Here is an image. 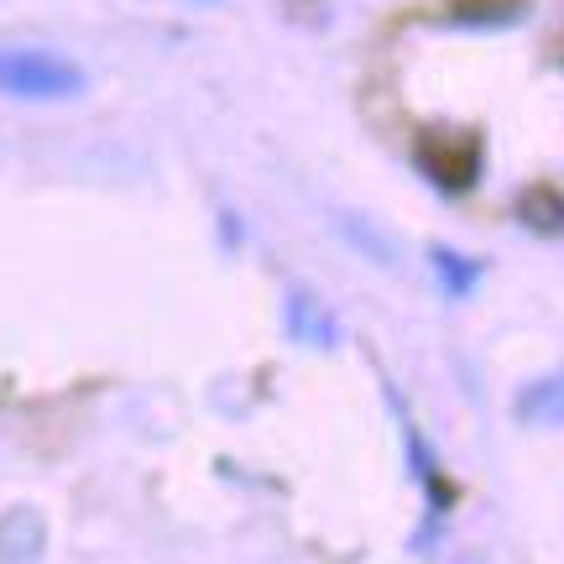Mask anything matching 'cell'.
<instances>
[{
  "label": "cell",
  "mask_w": 564,
  "mask_h": 564,
  "mask_svg": "<svg viewBox=\"0 0 564 564\" xmlns=\"http://www.w3.org/2000/svg\"><path fill=\"white\" fill-rule=\"evenodd\" d=\"M89 89L74 58L47 53V47H0V95L6 100H26V105H58V100H79Z\"/></svg>",
  "instance_id": "1"
},
{
  "label": "cell",
  "mask_w": 564,
  "mask_h": 564,
  "mask_svg": "<svg viewBox=\"0 0 564 564\" xmlns=\"http://www.w3.org/2000/svg\"><path fill=\"white\" fill-rule=\"evenodd\" d=\"M413 162L440 194H470L486 173V147L476 131H423Z\"/></svg>",
  "instance_id": "2"
},
{
  "label": "cell",
  "mask_w": 564,
  "mask_h": 564,
  "mask_svg": "<svg viewBox=\"0 0 564 564\" xmlns=\"http://www.w3.org/2000/svg\"><path fill=\"white\" fill-rule=\"evenodd\" d=\"M512 419L523 423V429H564V371L533 377L512 398Z\"/></svg>",
  "instance_id": "3"
},
{
  "label": "cell",
  "mask_w": 564,
  "mask_h": 564,
  "mask_svg": "<svg viewBox=\"0 0 564 564\" xmlns=\"http://www.w3.org/2000/svg\"><path fill=\"white\" fill-rule=\"evenodd\" d=\"M408 460H413V476H419L423 497H429V528H434L444 512L455 507V486H449V476L440 470V460L429 455V444H423V434L413 423H408Z\"/></svg>",
  "instance_id": "4"
},
{
  "label": "cell",
  "mask_w": 564,
  "mask_h": 564,
  "mask_svg": "<svg viewBox=\"0 0 564 564\" xmlns=\"http://www.w3.org/2000/svg\"><path fill=\"white\" fill-rule=\"evenodd\" d=\"M533 0H444L440 17L449 26H476V32H491V26H518L528 17Z\"/></svg>",
  "instance_id": "5"
},
{
  "label": "cell",
  "mask_w": 564,
  "mask_h": 564,
  "mask_svg": "<svg viewBox=\"0 0 564 564\" xmlns=\"http://www.w3.org/2000/svg\"><path fill=\"white\" fill-rule=\"evenodd\" d=\"M42 544H47V528L32 507H17L0 518V564H32L42 560Z\"/></svg>",
  "instance_id": "6"
},
{
  "label": "cell",
  "mask_w": 564,
  "mask_h": 564,
  "mask_svg": "<svg viewBox=\"0 0 564 564\" xmlns=\"http://www.w3.org/2000/svg\"><path fill=\"white\" fill-rule=\"evenodd\" d=\"M518 220L539 236H560L564 230V188L560 183H528L518 194Z\"/></svg>",
  "instance_id": "7"
},
{
  "label": "cell",
  "mask_w": 564,
  "mask_h": 564,
  "mask_svg": "<svg viewBox=\"0 0 564 564\" xmlns=\"http://www.w3.org/2000/svg\"><path fill=\"white\" fill-rule=\"evenodd\" d=\"M429 262H434V278L444 282V293H449V299L476 293V282H481V262H470L465 251H455V246H434V251H429Z\"/></svg>",
  "instance_id": "8"
},
{
  "label": "cell",
  "mask_w": 564,
  "mask_h": 564,
  "mask_svg": "<svg viewBox=\"0 0 564 564\" xmlns=\"http://www.w3.org/2000/svg\"><path fill=\"white\" fill-rule=\"evenodd\" d=\"M288 308H293V314H288V329H293V335H299V340H314V345H335V324L324 319L319 314V303L314 299H293L288 303Z\"/></svg>",
  "instance_id": "9"
},
{
  "label": "cell",
  "mask_w": 564,
  "mask_h": 564,
  "mask_svg": "<svg viewBox=\"0 0 564 564\" xmlns=\"http://www.w3.org/2000/svg\"><path fill=\"white\" fill-rule=\"evenodd\" d=\"M199 6H215V0H199Z\"/></svg>",
  "instance_id": "10"
}]
</instances>
